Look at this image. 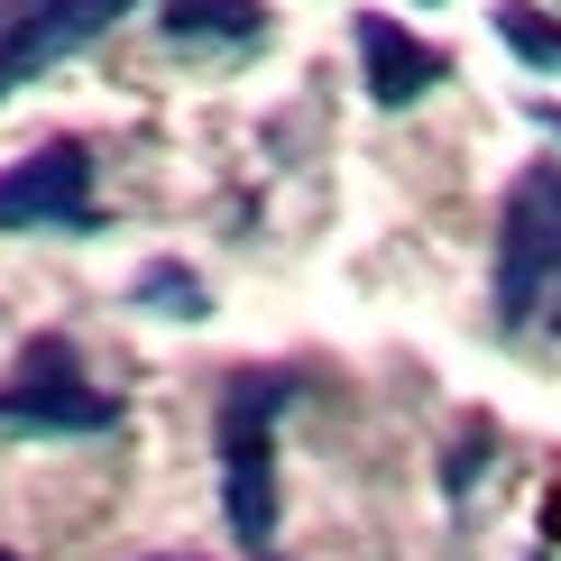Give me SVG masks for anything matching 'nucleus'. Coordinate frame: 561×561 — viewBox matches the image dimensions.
<instances>
[{"instance_id": "f03ea898", "label": "nucleus", "mask_w": 561, "mask_h": 561, "mask_svg": "<svg viewBox=\"0 0 561 561\" xmlns=\"http://www.w3.org/2000/svg\"><path fill=\"white\" fill-rule=\"evenodd\" d=\"M561 304V167H525L497 221V322L534 332Z\"/></svg>"}, {"instance_id": "423d86ee", "label": "nucleus", "mask_w": 561, "mask_h": 561, "mask_svg": "<svg viewBox=\"0 0 561 561\" xmlns=\"http://www.w3.org/2000/svg\"><path fill=\"white\" fill-rule=\"evenodd\" d=\"M359 75H368V102L378 111H405V102H424V92L451 75V56L442 46H424V37H405L396 19H359Z\"/></svg>"}, {"instance_id": "9b49d317", "label": "nucleus", "mask_w": 561, "mask_h": 561, "mask_svg": "<svg viewBox=\"0 0 561 561\" xmlns=\"http://www.w3.org/2000/svg\"><path fill=\"white\" fill-rule=\"evenodd\" d=\"M543 534H552V543H561V488H552V497H543Z\"/></svg>"}, {"instance_id": "20e7f679", "label": "nucleus", "mask_w": 561, "mask_h": 561, "mask_svg": "<svg viewBox=\"0 0 561 561\" xmlns=\"http://www.w3.org/2000/svg\"><path fill=\"white\" fill-rule=\"evenodd\" d=\"M92 148L83 138H46L19 167H0V230H92Z\"/></svg>"}, {"instance_id": "f257e3e1", "label": "nucleus", "mask_w": 561, "mask_h": 561, "mask_svg": "<svg viewBox=\"0 0 561 561\" xmlns=\"http://www.w3.org/2000/svg\"><path fill=\"white\" fill-rule=\"evenodd\" d=\"M295 405V378L286 368H240L221 387V414H213V451H221V516L249 552L276 543V424Z\"/></svg>"}, {"instance_id": "7ed1b4c3", "label": "nucleus", "mask_w": 561, "mask_h": 561, "mask_svg": "<svg viewBox=\"0 0 561 561\" xmlns=\"http://www.w3.org/2000/svg\"><path fill=\"white\" fill-rule=\"evenodd\" d=\"M111 424H121V396H102L83 378V359H75L65 332H37L28 350H19V368L0 378V433L65 442V433H111Z\"/></svg>"}, {"instance_id": "ddd939ff", "label": "nucleus", "mask_w": 561, "mask_h": 561, "mask_svg": "<svg viewBox=\"0 0 561 561\" xmlns=\"http://www.w3.org/2000/svg\"><path fill=\"white\" fill-rule=\"evenodd\" d=\"M0 561H19V552H0Z\"/></svg>"}, {"instance_id": "6e6552de", "label": "nucleus", "mask_w": 561, "mask_h": 561, "mask_svg": "<svg viewBox=\"0 0 561 561\" xmlns=\"http://www.w3.org/2000/svg\"><path fill=\"white\" fill-rule=\"evenodd\" d=\"M497 46L525 65H543V75H561V19L552 10H525V0H506L497 10Z\"/></svg>"}, {"instance_id": "f8f14e48", "label": "nucleus", "mask_w": 561, "mask_h": 561, "mask_svg": "<svg viewBox=\"0 0 561 561\" xmlns=\"http://www.w3.org/2000/svg\"><path fill=\"white\" fill-rule=\"evenodd\" d=\"M534 121H543V129H552V138H561V111H534Z\"/></svg>"}, {"instance_id": "1a4fd4ad", "label": "nucleus", "mask_w": 561, "mask_h": 561, "mask_svg": "<svg viewBox=\"0 0 561 561\" xmlns=\"http://www.w3.org/2000/svg\"><path fill=\"white\" fill-rule=\"evenodd\" d=\"M138 304H167L175 322H194V313H203V286H194L184 267H148V276H138Z\"/></svg>"}, {"instance_id": "0eeeda50", "label": "nucleus", "mask_w": 561, "mask_h": 561, "mask_svg": "<svg viewBox=\"0 0 561 561\" xmlns=\"http://www.w3.org/2000/svg\"><path fill=\"white\" fill-rule=\"evenodd\" d=\"M157 28L175 46H259L267 0H157Z\"/></svg>"}, {"instance_id": "39448f33", "label": "nucleus", "mask_w": 561, "mask_h": 561, "mask_svg": "<svg viewBox=\"0 0 561 561\" xmlns=\"http://www.w3.org/2000/svg\"><path fill=\"white\" fill-rule=\"evenodd\" d=\"M138 0H0V92L37 83L46 65L83 56L111 19H129Z\"/></svg>"}, {"instance_id": "9d476101", "label": "nucleus", "mask_w": 561, "mask_h": 561, "mask_svg": "<svg viewBox=\"0 0 561 561\" xmlns=\"http://www.w3.org/2000/svg\"><path fill=\"white\" fill-rule=\"evenodd\" d=\"M488 442H497V433H488V424H470L460 460H442V488H470V479H479V460H488Z\"/></svg>"}]
</instances>
